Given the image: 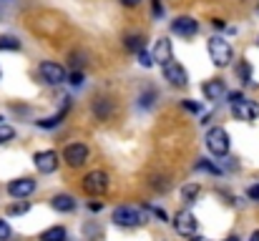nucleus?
<instances>
[{
	"instance_id": "1",
	"label": "nucleus",
	"mask_w": 259,
	"mask_h": 241,
	"mask_svg": "<svg viewBox=\"0 0 259 241\" xmlns=\"http://www.w3.org/2000/svg\"><path fill=\"white\" fill-rule=\"evenodd\" d=\"M209 56H211V61H214L217 68H227V66L232 63V58H234L232 43H229L227 38H222V35L209 38Z\"/></svg>"
},
{
	"instance_id": "2",
	"label": "nucleus",
	"mask_w": 259,
	"mask_h": 241,
	"mask_svg": "<svg viewBox=\"0 0 259 241\" xmlns=\"http://www.w3.org/2000/svg\"><path fill=\"white\" fill-rule=\"evenodd\" d=\"M206 151L211 154V156H227L229 154V146H232V141H229V133L222 128V126H214V128H209L206 131Z\"/></svg>"
},
{
	"instance_id": "3",
	"label": "nucleus",
	"mask_w": 259,
	"mask_h": 241,
	"mask_svg": "<svg viewBox=\"0 0 259 241\" xmlns=\"http://www.w3.org/2000/svg\"><path fill=\"white\" fill-rule=\"evenodd\" d=\"M111 221H113L116 226L134 229V226H139V224L144 221V216H141V211H139V209H134V206H118V209H113Z\"/></svg>"
},
{
	"instance_id": "4",
	"label": "nucleus",
	"mask_w": 259,
	"mask_h": 241,
	"mask_svg": "<svg viewBox=\"0 0 259 241\" xmlns=\"http://www.w3.org/2000/svg\"><path fill=\"white\" fill-rule=\"evenodd\" d=\"M38 76H40L43 83H48V85H61V83H66V68H63L61 63L46 61V63L38 66Z\"/></svg>"
},
{
	"instance_id": "5",
	"label": "nucleus",
	"mask_w": 259,
	"mask_h": 241,
	"mask_svg": "<svg viewBox=\"0 0 259 241\" xmlns=\"http://www.w3.org/2000/svg\"><path fill=\"white\" fill-rule=\"evenodd\" d=\"M83 191L91 196H101L108 191V173L106 171H91L83 178Z\"/></svg>"
},
{
	"instance_id": "6",
	"label": "nucleus",
	"mask_w": 259,
	"mask_h": 241,
	"mask_svg": "<svg viewBox=\"0 0 259 241\" xmlns=\"http://www.w3.org/2000/svg\"><path fill=\"white\" fill-rule=\"evenodd\" d=\"M161 73H164V78L171 83L174 88H184V85H189V73H186V68L181 66V63H166V66H161Z\"/></svg>"
},
{
	"instance_id": "7",
	"label": "nucleus",
	"mask_w": 259,
	"mask_h": 241,
	"mask_svg": "<svg viewBox=\"0 0 259 241\" xmlns=\"http://www.w3.org/2000/svg\"><path fill=\"white\" fill-rule=\"evenodd\" d=\"M91 156V151H88L86 143H68L66 149H63V159L66 163L71 166V168H78V166H83Z\"/></svg>"
},
{
	"instance_id": "8",
	"label": "nucleus",
	"mask_w": 259,
	"mask_h": 241,
	"mask_svg": "<svg viewBox=\"0 0 259 241\" xmlns=\"http://www.w3.org/2000/svg\"><path fill=\"white\" fill-rule=\"evenodd\" d=\"M33 191H35V178H30V176H20L8 183V194L13 199H28Z\"/></svg>"
},
{
	"instance_id": "9",
	"label": "nucleus",
	"mask_w": 259,
	"mask_h": 241,
	"mask_svg": "<svg viewBox=\"0 0 259 241\" xmlns=\"http://www.w3.org/2000/svg\"><path fill=\"white\" fill-rule=\"evenodd\" d=\"M232 116H234L237 121H257L259 118V103L244 98V101H239V103L232 106Z\"/></svg>"
},
{
	"instance_id": "10",
	"label": "nucleus",
	"mask_w": 259,
	"mask_h": 241,
	"mask_svg": "<svg viewBox=\"0 0 259 241\" xmlns=\"http://www.w3.org/2000/svg\"><path fill=\"white\" fill-rule=\"evenodd\" d=\"M171 30L181 38H194L199 33V23L191 15H179L176 20H171Z\"/></svg>"
},
{
	"instance_id": "11",
	"label": "nucleus",
	"mask_w": 259,
	"mask_h": 241,
	"mask_svg": "<svg viewBox=\"0 0 259 241\" xmlns=\"http://www.w3.org/2000/svg\"><path fill=\"white\" fill-rule=\"evenodd\" d=\"M196 226H199V221H196V216H194L191 211H181V214H176V219H174V229H176L181 236H194V234H196Z\"/></svg>"
},
{
	"instance_id": "12",
	"label": "nucleus",
	"mask_w": 259,
	"mask_h": 241,
	"mask_svg": "<svg viewBox=\"0 0 259 241\" xmlns=\"http://www.w3.org/2000/svg\"><path fill=\"white\" fill-rule=\"evenodd\" d=\"M33 163H35V168H38L40 173H53L61 161H58V154H56V151H38V154L33 156Z\"/></svg>"
},
{
	"instance_id": "13",
	"label": "nucleus",
	"mask_w": 259,
	"mask_h": 241,
	"mask_svg": "<svg viewBox=\"0 0 259 241\" xmlns=\"http://www.w3.org/2000/svg\"><path fill=\"white\" fill-rule=\"evenodd\" d=\"M154 61L159 66H166V63L174 61V43L169 38H159L156 40V45H154Z\"/></svg>"
},
{
	"instance_id": "14",
	"label": "nucleus",
	"mask_w": 259,
	"mask_h": 241,
	"mask_svg": "<svg viewBox=\"0 0 259 241\" xmlns=\"http://www.w3.org/2000/svg\"><path fill=\"white\" fill-rule=\"evenodd\" d=\"M201 93H204L206 101H222L227 95V83L222 78H211L201 85Z\"/></svg>"
},
{
	"instance_id": "15",
	"label": "nucleus",
	"mask_w": 259,
	"mask_h": 241,
	"mask_svg": "<svg viewBox=\"0 0 259 241\" xmlns=\"http://www.w3.org/2000/svg\"><path fill=\"white\" fill-rule=\"evenodd\" d=\"M51 206L61 214H71V211H76V199L71 194H56L51 199Z\"/></svg>"
},
{
	"instance_id": "16",
	"label": "nucleus",
	"mask_w": 259,
	"mask_h": 241,
	"mask_svg": "<svg viewBox=\"0 0 259 241\" xmlns=\"http://www.w3.org/2000/svg\"><path fill=\"white\" fill-rule=\"evenodd\" d=\"M68 108H71V98H66V103H63V108H61L58 113H53V116H48V118H40V121H35V126H38V128H56V126H58V123L66 118Z\"/></svg>"
},
{
	"instance_id": "17",
	"label": "nucleus",
	"mask_w": 259,
	"mask_h": 241,
	"mask_svg": "<svg viewBox=\"0 0 259 241\" xmlns=\"http://www.w3.org/2000/svg\"><path fill=\"white\" fill-rule=\"evenodd\" d=\"M111 113H113V103H111L108 98L98 95V98L93 101V116H96L98 121H106V118H108Z\"/></svg>"
},
{
	"instance_id": "18",
	"label": "nucleus",
	"mask_w": 259,
	"mask_h": 241,
	"mask_svg": "<svg viewBox=\"0 0 259 241\" xmlns=\"http://www.w3.org/2000/svg\"><path fill=\"white\" fill-rule=\"evenodd\" d=\"M123 45H126V51H131V53H141L144 51V45H146V40H144V35L141 33H134V35H126L123 38Z\"/></svg>"
},
{
	"instance_id": "19",
	"label": "nucleus",
	"mask_w": 259,
	"mask_h": 241,
	"mask_svg": "<svg viewBox=\"0 0 259 241\" xmlns=\"http://www.w3.org/2000/svg\"><path fill=\"white\" fill-rule=\"evenodd\" d=\"M68 239V231L66 226H51L40 234V241H66Z\"/></svg>"
},
{
	"instance_id": "20",
	"label": "nucleus",
	"mask_w": 259,
	"mask_h": 241,
	"mask_svg": "<svg viewBox=\"0 0 259 241\" xmlns=\"http://www.w3.org/2000/svg\"><path fill=\"white\" fill-rule=\"evenodd\" d=\"M199 183H186L184 188H181V199L186 201V204H194L196 201V196H199Z\"/></svg>"
},
{
	"instance_id": "21",
	"label": "nucleus",
	"mask_w": 259,
	"mask_h": 241,
	"mask_svg": "<svg viewBox=\"0 0 259 241\" xmlns=\"http://www.w3.org/2000/svg\"><path fill=\"white\" fill-rule=\"evenodd\" d=\"M0 51H20V40L15 35H0Z\"/></svg>"
},
{
	"instance_id": "22",
	"label": "nucleus",
	"mask_w": 259,
	"mask_h": 241,
	"mask_svg": "<svg viewBox=\"0 0 259 241\" xmlns=\"http://www.w3.org/2000/svg\"><path fill=\"white\" fill-rule=\"evenodd\" d=\"M237 76H239L242 83H249V80H252V66H249L247 61H242L239 68H237Z\"/></svg>"
},
{
	"instance_id": "23",
	"label": "nucleus",
	"mask_w": 259,
	"mask_h": 241,
	"mask_svg": "<svg viewBox=\"0 0 259 241\" xmlns=\"http://www.w3.org/2000/svg\"><path fill=\"white\" fill-rule=\"evenodd\" d=\"M15 138V128L8 126V123H0V143H8Z\"/></svg>"
},
{
	"instance_id": "24",
	"label": "nucleus",
	"mask_w": 259,
	"mask_h": 241,
	"mask_svg": "<svg viewBox=\"0 0 259 241\" xmlns=\"http://www.w3.org/2000/svg\"><path fill=\"white\" fill-rule=\"evenodd\" d=\"M139 63H141V66H144V68H151V66H154V63H156V61H154V53H149V51H146V48H144V51H141V53H139Z\"/></svg>"
},
{
	"instance_id": "25",
	"label": "nucleus",
	"mask_w": 259,
	"mask_h": 241,
	"mask_svg": "<svg viewBox=\"0 0 259 241\" xmlns=\"http://www.w3.org/2000/svg\"><path fill=\"white\" fill-rule=\"evenodd\" d=\"M30 209V204L28 201H20V204H15V206H8V216H18V214H25Z\"/></svg>"
},
{
	"instance_id": "26",
	"label": "nucleus",
	"mask_w": 259,
	"mask_h": 241,
	"mask_svg": "<svg viewBox=\"0 0 259 241\" xmlns=\"http://www.w3.org/2000/svg\"><path fill=\"white\" fill-rule=\"evenodd\" d=\"M154 98H156V90L141 93V108H151V106H154Z\"/></svg>"
},
{
	"instance_id": "27",
	"label": "nucleus",
	"mask_w": 259,
	"mask_h": 241,
	"mask_svg": "<svg viewBox=\"0 0 259 241\" xmlns=\"http://www.w3.org/2000/svg\"><path fill=\"white\" fill-rule=\"evenodd\" d=\"M10 234H13L10 224H8L5 219H0V241H8V239H10Z\"/></svg>"
},
{
	"instance_id": "28",
	"label": "nucleus",
	"mask_w": 259,
	"mask_h": 241,
	"mask_svg": "<svg viewBox=\"0 0 259 241\" xmlns=\"http://www.w3.org/2000/svg\"><path fill=\"white\" fill-rule=\"evenodd\" d=\"M68 63H71L76 71H81V66L86 63V61H83V53H71V61H68Z\"/></svg>"
},
{
	"instance_id": "29",
	"label": "nucleus",
	"mask_w": 259,
	"mask_h": 241,
	"mask_svg": "<svg viewBox=\"0 0 259 241\" xmlns=\"http://www.w3.org/2000/svg\"><path fill=\"white\" fill-rule=\"evenodd\" d=\"M199 168H204V171H209V173H222V168H219V166H214V163H209V161H201V163H199Z\"/></svg>"
},
{
	"instance_id": "30",
	"label": "nucleus",
	"mask_w": 259,
	"mask_h": 241,
	"mask_svg": "<svg viewBox=\"0 0 259 241\" xmlns=\"http://www.w3.org/2000/svg\"><path fill=\"white\" fill-rule=\"evenodd\" d=\"M68 83H71V85H81V83H83V73H81V71H73V73L68 76Z\"/></svg>"
},
{
	"instance_id": "31",
	"label": "nucleus",
	"mask_w": 259,
	"mask_h": 241,
	"mask_svg": "<svg viewBox=\"0 0 259 241\" xmlns=\"http://www.w3.org/2000/svg\"><path fill=\"white\" fill-rule=\"evenodd\" d=\"M227 98H229V103L234 106V103H239V101H244V93H239V90H232V93H227Z\"/></svg>"
},
{
	"instance_id": "32",
	"label": "nucleus",
	"mask_w": 259,
	"mask_h": 241,
	"mask_svg": "<svg viewBox=\"0 0 259 241\" xmlns=\"http://www.w3.org/2000/svg\"><path fill=\"white\" fill-rule=\"evenodd\" d=\"M181 106H184V108H186V111H189V113H199V108H201V106H199V103H196V101H184V103H181Z\"/></svg>"
},
{
	"instance_id": "33",
	"label": "nucleus",
	"mask_w": 259,
	"mask_h": 241,
	"mask_svg": "<svg viewBox=\"0 0 259 241\" xmlns=\"http://www.w3.org/2000/svg\"><path fill=\"white\" fill-rule=\"evenodd\" d=\"M151 10H154V18H161V15H164V8H161V0H151Z\"/></svg>"
},
{
	"instance_id": "34",
	"label": "nucleus",
	"mask_w": 259,
	"mask_h": 241,
	"mask_svg": "<svg viewBox=\"0 0 259 241\" xmlns=\"http://www.w3.org/2000/svg\"><path fill=\"white\" fill-rule=\"evenodd\" d=\"M247 196H249L252 201H259V183H252V186L247 188Z\"/></svg>"
},
{
	"instance_id": "35",
	"label": "nucleus",
	"mask_w": 259,
	"mask_h": 241,
	"mask_svg": "<svg viewBox=\"0 0 259 241\" xmlns=\"http://www.w3.org/2000/svg\"><path fill=\"white\" fill-rule=\"evenodd\" d=\"M141 0H121V5H126V8H136Z\"/></svg>"
},
{
	"instance_id": "36",
	"label": "nucleus",
	"mask_w": 259,
	"mask_h": 241,
	"mask_svg": "<svg viewBox=\"0 0 259 241\" xmlns=\"http://www.w3.org/2000/svg\"><path fill=\"white\" fill-rule=\"evenodd\" d=\"M191 241H209V239H204V236H196V234H194V236H191Z\"/></svg>"
},
{
	"instance_id": "37",
	"label": "nucleus",
	"mask_w": 259,
	"mask_h": 241,
	"mask_svg": "<svg viewBox=\"0 0 259 241\" xmlns=\"http://www.w3.org/2000/svg\"><path fill=\"white\" fill-rule=\"evenodd\" d=\"M249 241H259V231H254V234L249 236Z\"/></svg>"
},
{
	"instance_id": "38",
	"label": "nucleus",
	"mask_w": 259,
	"mask_h": 241,
	"mask_svg": "<svg viewBox=\"0 0 259 241\" xmlns=\"http://www.w3.org/2000/svg\"><path fill=\"white\" fill-rule=\"evenodd\" d=\"M227 241H242V239H239V236H229Z\"/></svg>"
},
{
	"instance_id": "39",
	"label": "nucleus",
	"mask_w": 259,
	"mask_h": 241,
	"mask_svg": "<svg viewBox=\"0 0 259 241\" xmlns=\"http://www.w3.org/2000/svg\"><path fill=\"white\" fill-rule=\"evenodd\" d=\"M3 121H5V118H3V116H0V123H3Z\"/></svg>"
}]
</instances>
